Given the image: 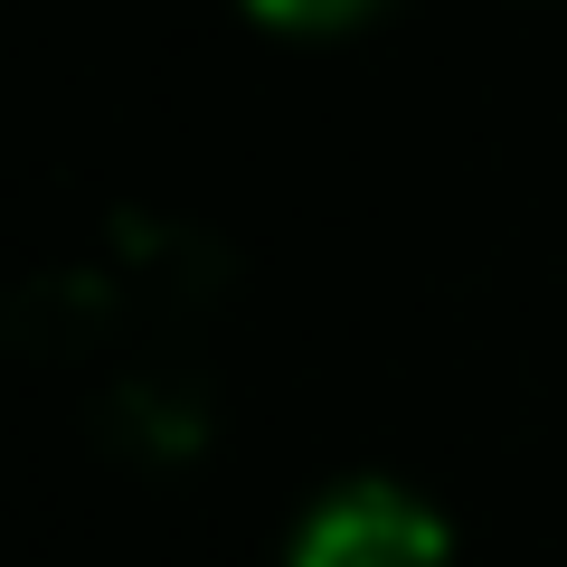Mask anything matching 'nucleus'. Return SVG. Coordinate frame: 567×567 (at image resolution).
<instances>
[{
  "mask_svg": "<svg viewBox=\"0 0 567 567\" xmlns=\"http://www.w3.org/2000/svg\"><path fill=\"white\" fill-rule=\"evenodd\" d=\"M256 20H275V29H331V20H350V10H369V0H246Z\"/></svg>",
  "mask_w": 567,
  "mask_h": 567,
  "instance_id": "obj_2",
  "label": "nucleus"
},
{
  "mask_svg": "<svg viewBox=\"0 0 567 567\" xmlns=\"http://www.w3.org/2000/svg\"><path fill=\"white\" fill-rule=\"evenodd\" d=\"M293 567H445V529H435L425 502H406V492L350 483L303 520Z\"/></svg>",
  "mask_w": 567,
  "mask_h": 567,
  "instance_id": "obj_1",
  "label": "nucleus"
}]
</instances>
